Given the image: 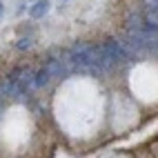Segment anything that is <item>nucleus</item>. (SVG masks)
<instances>
[{
    "label": "nucleus",
    "mask_w": 158,
    "mask_h": 158,
    "mask_svg": "<svg viewBox=\"0 0 158 158\" xmlns=\"http://www.w3.org/2000/svg\"><path fill=\"white\" fill-rule=\"evenodd\" d=\"M2 14H5V5H2V0H0V18H2Z\"/></svg>",
    "instance_id": "obj_7"
},
{
    "label": "nucleus",
    "mask_w": 158,
    "mask_h": 158,
    "mask_svg": "<svg viewBox=\"0 0 158 158\" xmlns=\"http://www.w3.org/2000/svg\"><path fill=\"white\" fill-rule=\"evenodd\" d=\"M51 82V73H49V69L43 65L40 69H36L34 71V87L36 89H43V87H47Z\"/></svg>",
    "instance_id": "obj_4"
},
{
    "label": "nucleus",
    "mask_w": 158,
    "mask_h": 158,
    "mask_svg": "<svg viewBox=\"0 0 158 158\" xmlns=\"http://www.w3.org/2000/svg\"><path fill=\"white\" fill-rule=\"evenodd\" d=\"M31 47H34V40H31L29 36L27 38H20L18 43H16V49L18 51H25V49H31Z\"/></svg>",
    "instance_id": "obj_6"
},
{
    "label": "nucleus",
    "mask_w": 158,
    "mask_h": 158,
    "mask_svg": "<svg viewBox=\"0 0 158 158\" xmlns=\"http://www.w3.org/2000/svg\"><path fill=\"white\" fill-rule=\"evenodd\" d=\"M65 2H67V0H65Z\"/></svg>",
    "instance_id": "obj_8"
},
{
    "label": "nucleus",
    "mask_w": 158,
    "mask_h": 158,
    "mask_svg": "<svg viewBox=\"0 0 158 158\" xmlns=\"http://www.w3.org/2000/svg\"><path fill=\"white\" fill-rule=\"evenodd\" d=\"M45 67H47L49 73H51V80H62L65 76H69V67H67L65 56H62V54L49 56V58L45 60Z\"/></svg>",
    "instance_id": "obj_2"
},
{
    "label": "nucleus",
    "mask_w": 158,
    "mask_h": 158,
    "mask_svg": "<svg viewBox=\"0 0 158 158\" xmlns=\"http://www.w3.org/2000/svg\"><path fill=\"white\" fill-rule=\"evenodd\" d=\"M49 9H51L49 0H36V2L29 7V16L34 18V20H40V18H45L49 14Z\"/></svg>",
    "instance_id": "obj_3"
},
{
    "label": "nucleus",
    "mask_w": 158,
    "mask_h": 158,
    "mask_svg": "<svg viewBox=\"0 0 158 158\" xmlns=\"http://www.w3.org/2000/svg\"><path fill=\"white\" fill-rule=\"evenodd\" d=\"M145 40V49H147V56H156L158 58V34L149 36V38H143Z\"/></svg>",
    "instance_id": "obj_5"
},
{
    "label": "nucleus",
    "mask_w": 158,
    "mask_h": 158,
    "mask_svg": "<svg viewBox=\"0 0 158 158\" xmlns=\"http://www.w3.org/2000/svg\"><path fill=\"white\" fill-rule=\"evenodd\" d=\"M100 45H102V49H105V54L109 56V60L114 62V67L131 60L129 54L125 51V47H123V43H120L118 38H107V40H105V43H100Z\"/></svg>",
    "instance_id": "obj_1"
}]
</instances>
